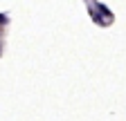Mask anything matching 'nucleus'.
<instances>
[{
	"mask_svg": "<svg viewBox=\"0 0 126 121\" xmlns=\"http://www.w3.org/2000/svg\"><path fill=\"white\" fill-rule=\"evenodd\" d=\"M0 25H7V16L5 13H0Z\"/></svg>",
	"mask_w": 126,
	"mask_h": 121,
	"instance_id": "obj_1",
	"label": "nucleus"
}]
</instances>
